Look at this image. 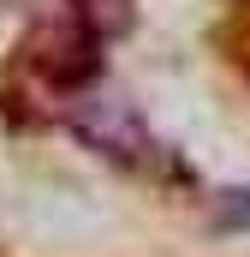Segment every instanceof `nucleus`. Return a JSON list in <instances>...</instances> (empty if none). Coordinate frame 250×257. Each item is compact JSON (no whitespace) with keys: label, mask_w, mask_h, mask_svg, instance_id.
<instances>
[{"label":"nucleus","mask_w":250,"mask_h":257,"mask_svg":"<svg viewBox=\"0 0 250 257\" xmlns=\"http://www.w3.org/2000/svg\"><path fill=\"white\" fill-rule=\"evenodd\" d=\"M72 126H78V138H90V144L108 150V156H137V150H143V120H137V108H131L125 96L78 102V108H72Z\"/></svg>","instance_id":"obj_1"},{"label":"nucleus","mask_w":250,"mask_h":257,"mask_svg":"<svg viewBox=\"0 0 250 257\" xmlns=\"http://www.w3.org/2000/svg\"><path fill=\"white\" fill-rule=\"evenodd\" d=\"M214 221L220 227H250V192H226L214 203Z\"/></svg>","instance_id":"obj_2"}]
</instances>
